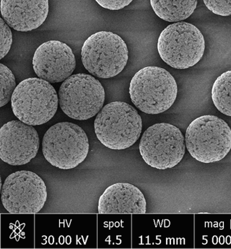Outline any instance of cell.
<instances>
[{"mask_svg":"<svg viewBox=\"0 0 231 249\" xmlns=\"http://www.w3.org/2000/svg\"><path fill=\"white\" fill-rule=\"evenodd\" d=\"M178 87L165 69L146 67L131 80L129 95L134 105L147 114H159L169 109L177 99Z\"/></svg>","mask_w":231,"mask_h":249,"instance_id":"2","label":"cell"},{"mask_svg":"<svg viewBox=\"0 0 231 249\" xmlns=\"http://www.w3.org/2000/svg\"><path fill=\"white\" fill-rule=\"evenodd\" d=\"M105 101L101 83L90 74L79 73L70 76L59 90L62 111L75 120L84 121L98 114Z\"/></svg>","mask_w":231,"mask_h":249,"instance_id":"9","label":"cell"},{"mask_svg":"<svg viewBox=\"0 0 231 249\" xmlns=\"http://www.w3.org/2000/svg\"><path fill=\"white\" fill-rule=\"evenodd\" d=\"M59 98L49 82L32 77L19 83L13 92L11 107L15 116L31 126L44 124L54 116Z\"/></svg>","mask_w":231,"mask_h":249,"instance_id":"4","label":"cell"},{"mask_svg":"<svg viewBox=\"0 0 231 249\" xmlns=\"http://www.w3.org/2000/svg\"><path fill=\"white\" fill-rule=\"evenodd\" d=\"M158 51L167 65L184 70L195 66L202 59L205 51V38L195 25L178 22L162 31L158 41Z\"/></svg>","mask_w":231,"mask_h":249,"instance_id":"5","label":"cell"},{"mask_svg":"<svg viewBox=\"0 0 231 249\" xmlns=\"http://www.w3.org/2000/svg\"><path fill=\"white\" fill-rule=\"evenodd\" d=\"M212 99L220 112L231 116V70L223 73L214 81Z\"/></svg>","mask_w":231,"mask_h":249,"instance_id":"16","label":"cell"},{"mask_svg":"<svg viewBox=\"0 0 231 249\" xmlns=\"http://www.w3.org/2000/svg\"><path fill=\"white\" fill-rule=\"evenodd\" d=\"M1 196L3 206L8 213L35 214L44 207L47 190L39 176L29 171H19L6 178Z\"/></svg>","mask_w":231,"mask_h":249,"instance_id":"10","label":"cell"},{"mask_svg":"<svg viewBox=\"0 0 231 249\" xmlns=\"http://www.w3.org/2000/svg\"><path fill=\"white\" fill-rule=\"evenodd\" d=\"M100 214L145 213L147 203L142 192L134 185L116 183L108 186L100 196Z\"/></svg>","mask_w":231,"mask_h":249,"instance_id":"14","label":"cell"},{"mask_svg":"<svg viewBox=\"0 0 231 249\" xmlns=\"http://www.w3.org/2000/svg\"><path fill=\"white\" fill-rule=\"evenodd\" d=\"M212 13L220 16H231V0H203Z\"/></svg>","mask_w":231,"mask_h":249,"instance_id":"19","label":"cell"},{"mask_svg":"<svg viewBox=\"0 0 231 249\" xmlns=\"http://www.w3.org/2000/svg\"><path fill=\"white\" fill-rule=\"evenodd\" d=\"M94 128L104 146L111 150H125L140 138L142 121L133 107L115 101L103 107L95 118Z\"/></svg>","mask_w":231,"mask_h":249,"instance_id":"1","label":"cell"},{"mask_svg":"<svg viewBox=\"0 0 231 249\" xmlns=\"http://www.w3.org/2000/svg\"><path fill=\"white\" fill-rule=\"evenodd\" d=\"M104 8L110 10H119L129 5L133 0H95Z\"/></svg>","mask_w":231,"mask_h":249,"instance_id":"20","label":"cell"},{"mask_svg":"<svg viewBox=\"0 0 231 249\" xmlns=\"http://www.w3.org/2000/svg\"><path fill=\"white\" fill-rule=\"evenodd\" d=\"M139 150L144 162L152 168L168 169L182 160L186 141L177 126L168 123L156 124L143 134Z\"/></svg>","mask_w":231,"mask_h":249,"instance_id":"8","label":"cell"},{"mask_svg":"<svg viewBox=\"0 0 231 249\" xmlns=\"http://www.w3.org/2000/svg\"><path fill=\"white\" fill-rule=\"evenodd\" d=\"M49 13V0H1V14L13 29L28 32L39 28Z\"/></svg>","mask_w":231,"mask_h":249,"instance_id":"13","label":"cell"},{"mask_svg":"<svg viewBox=\"0 0 231 249\" xmlns=\"http://www.w3.org/2000/svg\"><path fill=\"white\" fill-rule=\"evenodd\" d=\"M185 141L188 151L196 160L203 163L218 162L231 151V129L217 116H199L188 126Z\"/></svg>","mask_w":231,"mask_h":249,"instance_id":"3","label":"cell"},{"mask_svg":"<svg viewBox=\"0 0 231 249\" xmlns=\"http://www.w3.org/2000/svg\"><path fill=\"white\" fill-rule=\"evenodd\" d=\"M152 8L162 20L180 22L193 14L197 0H150Z\"/></svg>","mask_w":231,"mask_h":249,"instance_id":"15","label":"cell"},{"mask_svg":"<svg viewBox=\"0 0 231 249\" xmlns=\"http://www.w3.org/2000/svg\"><path fill=\"white\" fill-rule=\"evenodd\" d=\"M33 67L39 78L49 83H61L70 77L75 70V56L71 48L65 43L49 41L36 51Z\"/></svg>","mask_w":231,"mask_h":249,"instance_id":"12","label":"cell"},{"mask_svg":"<svg viewBox=\"0 0 231 249\" xmlns=\"http://www.w3.org/2000/svg\"><path fill=\"white\" fill-rule=\"evenodd\" d=\"M42 150L51 165L59 169H72L87 158L89 138L85 131L75 124L60 122L46 132Z\"/></svg>","mask_w":231,"mask_h":249,"instance_id":"6","label":"cell"},{"mask_svg":"<svg viewBox=\"0 0 231 249\" xmlns=\"http://www.w3.org/2000/svg\"><path fill=\"white\" fill-rule=\"evenodd\" d=\"M0 33H1V47L0 59H3L8 53L13 43V34L8 24L4 19H0Z\"/></svg>","mask_w":231,"mask_h":249,"instance_id":"18","label":"cell"},{"mask_svg":"<svg viewBox=\"0 0 231 249\" xmlns=\"http://www.w3.org/2000/svg\"><path fill=\"white\" fill-rule=\"evenodd\" d=\"M0 107H2L11 101L13 92L16 89V83L14 74L11 70L3 64H0Z\"/></svg>","mask_w":231,"mask_h":249,"instance_id":"17","label":"cell"},{"mask_svg":"<svg viewBox=\"0 0 231 249\" xmlns=\"http://www.w3.org/2000/svg\"><path fill=\"white\" fill-rule=\"evenodd\" d=\"M40 141L38 132L31 125L21 121H12L0 129V158L11 165L31 162L38 153Z\"/></svg>","mask_w":231,"mask_h":249,"instance_id":"11","label":"cell"},{"mask_svg":"<svg viewBox=\"0 0 231 249\" xmlns=\"http://www.w3.org/2000/svg\"><path fill=\"white\" fill-rule=\"evenodd\" d=\"M128 56L124 41L108 31L92 34L85 41L81 50L85 68L99 78H111L122 72L127 64Z\"/></svg>","mask_w":231,"mask_h":249,"instance_id":"7","label":"cell"}]
</instances>
